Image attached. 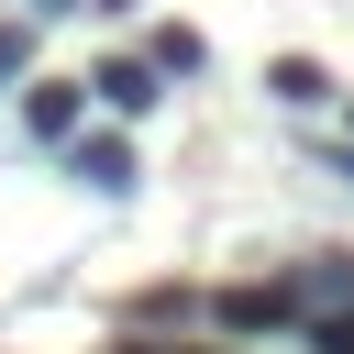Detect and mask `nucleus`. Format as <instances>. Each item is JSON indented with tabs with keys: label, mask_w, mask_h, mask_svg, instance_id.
<instances>
[{
	"label": "nucleus",
	"mask_w": 354,
	"mask_h": 354,
	"mask_svg": "<svg viewBox=\"0 0 354 354\" xmlns=\"http://www.w3.org/2000/svg\"><path fill=\"white\" fill-rule=\"evenodd\" d=\"M22 66H33V33H22V22H0V77H22Z\"/></svg>",
	"instance_id": "nucleus-9"
},
{
	"label": "nucleus",
	"mask_w": 354,
	"mask_h": 354,
	"mask_svg": "<svg viewBox=\"0 0 354 354\" xmlns=\"http://www.w3.org/2000/svg\"><path fill=\"white\" fill-rule=\"evenodd\" d=\"M210 321H221V332H310V299H299L288 277H243V288L210 299Z\"/></svg>",
	"instance_id": "nucleus-1"
},
{
	"label": "nucleus",
	"mask_w": 354,
	"mask_h": 354,
	"mask_svg": "<svg viewBox=\"0 0 354 354\" xmlns=\"http://www.w3.org/2000/svg\"><path fill=\"white\" fill-rule=\"evenodd\" d=\"M88 100H100L88 77H33V88H22V133H33V144H77V133H88Z\"/></svg>",
	"instance_id": "nucleus-2"
},
{
	"label": "nucleus",
	"mask_w": 354,
	"mask_h": 354,
	"mask_svg": "<svg viewBox=\"0 0 354 354\" xmlns=\"http://www.w3.org/2000/svg\"><path fill=\"white\" fill-rule=\"evenodd\" d=\"M122 354H166V343H122Z\"/></svg>",
	"instance_id": "nucleus-13"
},
{
	"label": "nucleus",
	"mask_w": 354,
	"mask_h": 354,
	"mask_svg": "<svg viewBox=\"0 0 354 354\" xmlns=\"http://www.w3.org/2000/svg\"><path fill=\"white\" fill-rule=\"evenodd\" d=\"M88 88H100L111 122H144V111L166 100V66H155V55H111V66H88Z\"/></svg>",
	"instance_id": "nucleus-3"
},
{
	"label": "nucleus",
	"mask_w": 354,
	"mask_h": 354,
	"mask_svg": "<svg viewBox=\"0 0 354 354\" xmlns=\"http://www.w3.org/2000/svg\"><path fill=\"white\" fill-rule=\"evenodd\" d=\"M288 288L310 299V321H332V310H354V254H299Z\"/></svg>",
	"instance_id": "nucleus-5"
},
{
	"label": "nucleus",
	"mask_w": 354,
	"mask_h": 354,
	"mask_svg": "<svg viewBox=\"0 0 354 354\" xmlns=\"http://www.w3.org/2000/svg\"><path fill=\"white\" fill-rule=\"evenodd\" d=\"M66 177H77L88 199H133V144H122V133H77V144H66Z\"/></svg>",
	"instance_id": "nucleus-4"
},
{
	"label": "nucleus",
	"mask_w": 354,
	"mask_h": 354,
	"mask_svg": "<svg viewBox=\"0 0 354 354\" xmlns=\"http://www.w3.org/2000/svg\"><path fill=\"white\" fill-rule=\"evenodd\" d=\"M33 11H88V0H33Z\"/></svg>",
	"instance_id": "nucleus-11"
},
{
	"label": "nucleus",
	"mask_w": 354,
	"mask_h": 354,
	"mask_svg": "<svg viewBox=\"0 0 354 354\" xmlns=\"http://www.w3.org/2000/svg\"><path fill=\"white\" fill-rule=\"evenodd\" d=\"M144 55H155V66H166V77H199V66H210V44H199V33H188V22H166V33H155V44H144Z\"/></svg>",
	"instance_id": "nucleus-7"
},
{
	"label": "nucleus",
	"mask_w": 354,
	"mask_h": 354,
	"mask_svg": "<svg viewBox=\"0 0 354 354\" xmlns=\"http://www.w3.org/2000/svg\"><path fill=\"white\" fill-rule=\"evenodd\" d=\"M310 354H354V310H332V321H310Z\"/></svg>",
	"instance_id": "nucleus-8"
},
{
	"label": "nucleus",
	"mask_w": 354,
	"mask_h": 354,
	"mask_svg": "<svg viewBox=\"0 0 354 354\" xmlns=\"http://www.w3.org/2000/svg\"><path fill=\"white\" fill-rule=\"evenodd\" d=\"M266 88H277L288 111H321V100H332V77H321V55H277V66H266Z\"/></svg>",
	"instance_id": "nucleus-6"
},
{
	"label": "nucleus",
	"mask_w": 354,
	"mask_h": 354,
	"mask_svg": "<svg viewBox=\"0 0 354 354\" xmlns=\"http://www.w3.org/2000/svg\"><path fill=\"white\" fill-rule=\"evenodd\" d=\"M332 177H343V188H354V133H343V144H332Z\"/></svg>",
	"instance_id": "nucleus-10"
},
{
	"label": "nucleus",
	"mask_w": 354,
	"mask_h": 354,
	"mask_svg": "<svg viewBox=\"0 0 354 354\" xmlns=\"http://www.w3.org/2000/svg\"><path fill=\"white\" fill-rule=\"evenodd\" d=\"M88 11H133V0H88Z\"/></svg>",
	"instance_id": "nucleus-12"
}]
</instances>
